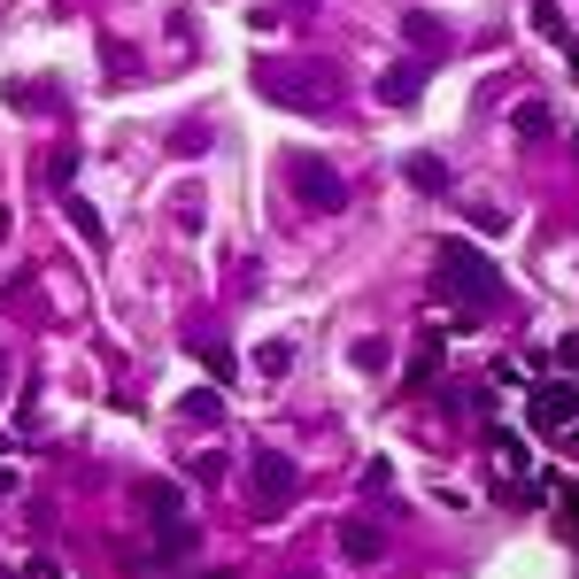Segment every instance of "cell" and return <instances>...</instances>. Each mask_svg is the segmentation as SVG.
<instances>
[{"instance_id": "cell-17", "label": "cell", "mask_w": 579, "mask_h": 579, "mask_svg": "<svg viewBox=\"0 0 579 579\" xmlns=\"http://www.w3.org/2000/svg\"><path fill=\"white\" fill-rule=\"evenodd\" d=\"M209 147H217V132H209V124H201V116H194V124H178V132H171V155H209Z\"/></svg>"}, {"instance_id": "cell-21", "label": "cell", "mask_w": 579, "mask_h": 579, "mask_svg": "<svg viewBox=\"0 0 579 579\" xmlns=\"http://www.w3.org/2000/svg\"><path fill=\"white\" fill-rule=\"evenodd\" d=\"M47 178L70 194V178H77V147H54V162H47Z\"/></svg>"}, {"instance_id": "cell-13", "label": "cell", "mask_w": 579, "mask_h": 579, "mask_svg": "<svg viewBox=\"0 0 579 579\" xmlns=\"http://www.w3.org/2000/svg\"><path fill=\"white\" fill-rule=\"evenodd\" d=\"M402 32L418 39L426 54H441V47H448V24H441V16H426V9H409V16H402Z\"/></svg>"}, {"instance_id": "cell-26", "label": "cell", "mask_w": 579, "mask_h": 579, "mask_svg": "<svg viewBox=\"0 0 579 579\" xmlns=\"http://www.w3.org/2000/svg\"><path fill=\"white\" fill-rule=\"evenodd\" d=\"M0 494H9V471H0Z\"/></svg>"}, {"instance_id": "cell-16", "label": "cell", "mask_w": 579, "mask_h": 579, "mask_svg": "<svg viewBox=\"0 0 579 579\" xmlns=\"http://www.w3.org/2000/svg\"><path fill=\"white\" fill-rule=\"evenodd\" d=\"M171 217H178V224H186V232H201V217H209V194H201V186H194V178H186V186H178V194H171Z\"/></svg>"}, {"instance_id": "cell-18", "label": "cell", "mask_w": 579, "mask_h": 579, "mask_svg": "<svg viewBox=\"0 0 579 579\" xmlns=\"http://www.w3.org/2000/svg\"><path fill=\"white\" fill-rule=\"evenodd\" d=\"M256 371H263V379H286V371H294V341H263V348H256Z\"/></svg>"}, {"instance_id": "cell-9", "label": "cell", "mask_w": 579, "mask_h": 579, "mask_svg": "<svg viewBox=\"0 0 579 579\" xmlns=\"http://www.w3.org/2000/svg\"><path fill=\"white\" fill-rule=\"evenodd\" d=\"M418 94H426V62H402V70L379 77V101H386V109H409Z\"/></svg>"}, {"instance_id": "cell-12", "label": "cell", "mask_w": 579, "mask_h": 579, "mask_svg": "<svg viewBox=\"0 0 579 579\" xmlns=\"http://www.w3.org/2000/svg\"><path fill=\"white\" fill-rule=\"evenodd\" d=\"M194 356L209 364V379H217V386H232V371H239V356H232L224 341H209V333H194Z\"/></svg>"}, {"instance_id": "cell-22", "label": "cell", "mask_w": 579, "mask_h": 579, "mask_svg": "<svg viewBox=\"0 0 579 579\" xmlns=\"http://www.w3.org/2000/svg\"><path fill=\"white\" fill-rule=\"evenodd\" d=\"M556 364H564V371H579V333H564V341H556Z\"/></svg>"}, {"instance_id": "cell-8", "label": "cell", "mask_w": 579, "mask_h": 579, "mask_svg": "<svg viewBox=\"0 0 579 579\" xmlns=\"http://www.w3.org/2000/svg\"><path fill=\"white\" fill-rule=\"evenodd\" d=\"M571 418H579V394L571 386H541L533 394V433H564Z\"/></svg>"}, {"instance_id": "cell-23", "label": "cell", "mask_w": 579, "mask_h": 579, "mask_svg": "<svg viewBox=\"0 0 579 579\" xmlns=\"http://www.w3.org/2000/svg\"><path fill=\"white\" fill-rule=\"evenodd\" d=\"M564 486V510H571V526H579V479H556Z\"/></svg>"}, {"instance_id": "cell-11", "label": "cell", "mask_w": 579, "mask_h": 579, "mask_svg": "<svg viewBox=\"0 0 579 579\" xmlns=\"http://www.w3.org/2000/svg\"><path fill=\"white\" fill-rule=\"evenodd\" d=\"M402 178L418 186V194H448V162H441V155H409V162H402Z\"/></svg>"}, {"instance_id": "cell-7", "label": "cell", "mask_w": 579, "mask_h": 579, "mask_svg": "<svg viewBox=\"0 0 579 579\" xmlns=\"http://www.w3.org/2000/svg\"><path fill=\"white\" fill-rule=\"evenodd\" d=\"M341 556L348 564H386V533L371 518H341Z\"/></svg>"}, {"instance_id": "cell-2", "label": "cell", "mask_w": 579, "mask_h": 579, "mask_svg": "<svg viewBox=\"0 0 579 579\" xmlns=\"http://www.w3.org/2000/svg\"><path fill=\"white\" fill-rule=\"evenodd\" d=\"M256 94L263 101H286V109H333V94H341V77H333V62H309V70H279V62H256Z\"/></svg>"}, {"instance_id": "cell-28", "label": "cell", "mask_w": 579, "mask_h": 579, "mask_svg": "<svg viewBox=\"0 0 579 579\" xmlns=\"http://www.w3.org/2000/svg\"><path fill=\"white\" fill-rule=\"evenodd\" d=\"M16 579H32V571H16Z\"/></svg>"}, {"instance_id": "cell-1", "label": "cell", "mask_w": 579, "mask_h": 579, "mask_svg": "<svg viewBox=\"0 0 579 579\" xmlns=\"http://www.w3.org/2000/svg\"><path fill=\"white\" fill-rule=\"evenodd\" d=\"M441 294H456L464 317H479V309L503 301V271H494L486 247H471V239H441Z\"/></svg>"}, {"instance_id": "cell-10", "label": "cell", "mask_w": 579, "mask_h": 579, "mask_svg": "<svg viewBox=\"0 0 579 579\" xmlns=\"http://www.w3.org/2000/svg\"><path fill=\"white\" fill-rule=\"evenodd\" d=\"M178 418H186V426H224V394H217V386L178 394Z\"/></svg>"}, {"instance_id": "cell-6", "label": "cell", "mask_w": 579, "mask_h": 579, "mask_svg": "<svg viewBox=\"0 0 579 579\" xmlns=\"http://www.w3.org/2000/svg\"><path fill=\"white\" fill-rule=\"evenodd\" d=\"M139 510H147L155 541H162V533H194V518H186V494H178L171 479H147V486H139Z\"/></svg>"}, {"instance_id": "cell-4", "label": "cell", "mask_w": 579, "mask_h": 579, "mask_svg": "<svg viewBox=\"0 0 579 579\" xmlns=\"http://www.w3.org/2000/svg\"><path fill=\"white\" fill-rule=\"evenodd\" d=\"M486 448H494V494H503V503H541V494H533V456H526V441L518 433H503V426H494L486 433Z\"/></svg>"}, {"instance_id": "cell-3", "label": "cell", "mask_w": 579, "mask_h": 579, "mask_svg": "<svg viewBox=\"0 0 579 579\" xmlns=\"http://www.w3.org/2000/svg\"><path fill=\"white\" fill-rule=\"evenodd\" d=\"M279 178H294V194L309 201V209H324V217H333V209H348V186H341V171H333V162H324V155H286L279 162Z\"/></svg>"}, {"instance_id": "cell-20", "label": "cell", "mask_w": 579, "mask_h": 579, "mask_svg": "<svg viewBox=\"0 0 579 579\" xmlns=\"http://www.w3.org/2000/svg\"><path fill=\"white\" fill-rule=\"evenodd\" d=\"M433 371H441V341L418 348V364H409V386H433Z\"/></svg>"}, {"instance_id": "cell-27", "label": "cell", "mask_w": 579, "mask_h": 579, "mask_svg": "<svg viewBox=\"0 0 579 579\" xmlns=\"http://www.w3.org/2000/svg\"><path fill=\"white\" fill-rule=\"evenodd\" d=\"M0 379H9V356H0Z\"/></svg>"}, {"instance_id": "cell-19", "label": "cell", "mask_w": 579, "mask_h": 579, "mask_svg": "<svg viewBox=\"0 0 579 579\" xmlns=\"http://www.w3.org/2000/svg\"><path fill=\"white\" fill-rule=\"evenodd\" d=\"M386 364H394V341L364 333V341H356V371H386Z\"/></svg>"}, {"instance_id": "cell-15", "label": "cell", "mask_w": 579, "mask_h": 579, "mask_svg": "<svg viewBox=\"0 0 579 579\" xmlns=\"http://www.w3.org/2000/svg\"><path fill=\"white\" fill-rule=\"evenodd\" d=\"M510 124H518V139H549V132H556V109H549V101H518Z\"/></svg>"}, {"instance_id": "cell-14", "label": "cell", "mask_w": 579, "mask_h": 579, "mask_svg": "<svg viewBox=\"0 0 579 579\" xmlns=\"http://www.w3.org/2000/svg\"><path fill=\"white\" fill-rule=\"evenodd\" d=\"M62 217H70L77 232H86L94 247H109V224H101V209H94V201H77V194H62Z\"/></svg>"}, {"instance_id": "cell-25", "label": "cell", "mask_w": 579, "mask_h": 579, "mask_svg": "<svg viewBox=\"0 0 579 579\" xmlns=\"http://www.w3.org/2000/svg\"><path fill=\"white\" fill-rule=\"evenodd\" d=\"M9 232H16V217H9V209H0V239H9Z\"/></svg>"}, {"instance_id": "cell-24", "label": "cell", "mask_w": 579, "mask_h": 579, "mask_svg": "<svg viewBox=\"0 0 579 579\" xmlns=\"http://www.w3.org/2000/svg\"><path fill=\"white\" fill-rule=\"evenodd\" d=\"M564 62H571V77H579V39H564Z\"/></svg>"}, {"instance_id": "cell-5", "label": "cell", "mask_w": 579, "mask_h": 579, "mask_svg": "<svg viewBox=\"0 0 579 579\" xmlns=\"http://www.w3.org/2000/svg\"><path fill=\"white\" fill-rule=\"evenodd\" d=\"M294 494H301L294 456H286V448H256V518H279Z\"/></svg>"}]
</instances>
